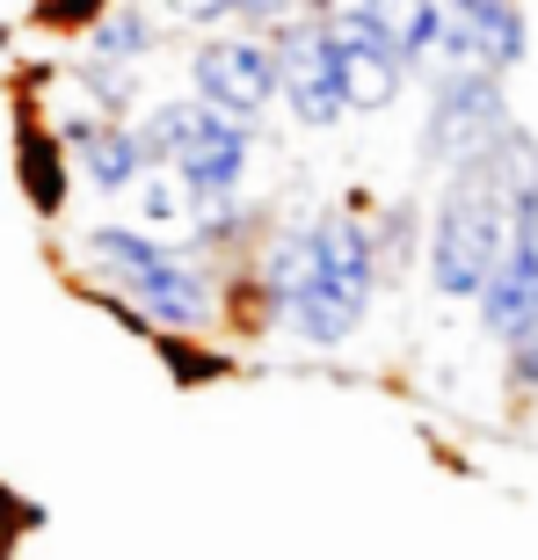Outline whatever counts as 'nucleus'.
Segmentation results:
<instances>
[{
    "instance_id": "obj_2",
    "label": "nucleus",
    "mask_w": 538,
    "mask_h": 560,
    "mask_svg": "<svg viewBox=\"0 0 538 560\" xmlns=\"http://www.w3.org/2000/svg\"><path fill=\"white\" fill-rule=\"evenodd\" d=\"M139 131L153 145V161H167L183 175L197 197H241L255 175V125L226 117V109H211L204 95H167V103H145L139 109Z\"/></svg>"
},
{
    "instance_id": "obj_4",
    "label": "nucleus",
    "mask_w": 538,
    "mask_h": 560,
    "mask_svg": "<svg viewBox=\"0 0 538 560\" xmlns=\"http://www.w3.org/2000/svg\"><path fill=\"white\" fill-rule=\"evenodd\" d=\"M269 44H277V103H284V117L299 131H335L350 117V103H342V66H335L328 15L299 8L291 22L269 30Z\"/></svg>"
},
{
    "instance_id": "obj_17",
    "label": "nucleus",
    "mask_w": 538,
    "mask_h": 560,
    "mask_svg": "<svg viewBox=\"0 0 538 560\" xmlns=\"http://www.w3.org/2000/svg\"><path fill=\"white\" fill-rule=\"evenodd\" d=\"M299 15V8H291V0H233V22H241V30H277V22H291Z\"/></svg>"
},
{
    "instance_id": "obj_13",
    "label": "nucleus",
    "mask_w": 538,
    "mask_h": 560,
    "mask_svg": "<svg viewBox=\"0 0 538 560\" xmlns=\"http://www.w3.org/2000/svg\"><path fill=\"white\" fill-rule=\"evenodd\" d=\"M414 226H422V211L400 197V205H386L372 219V241H378V262H386V277H408L414 270Z\"/></svg>"
},
{
    "instance_id": "obj_6",
    "label": "nucleus",
    "mask_w": 538,
    "mask_h": 560,
    "mask_svg": "<svg viewBox=\"0 0 538 560\" xmlns=\"http://www.w3.org/2000/svg\"><path fill=\"white\" fill-rule=\"evenodd\" d=\"M531 59V22L524 0H444V51L436 66H480V73H517Z\"/></svg>"
},
{
    "instance_id": "obj_19",
    "label": "nucleus",
    "mask_w": 538,
    "mask_h": 560,
    "mask_svg": "<svg viewBox=\"0 0 538 560\" xmlns=\"http://www.w3.org/2000/svg\"><path fill=\"white\" fill-rule=\"evenodd\" d=\"M291 8H313V15H328V8H335V0H291Z\"/></svg>"
},
{
    "instance_id": "obj_18",
    "label": "nucleus",
    "mask_w": 538,
    "mask_h": 560,
    "mask_svg": "<svg viewBox=\"0 0 538 560\" xmlns=\"http://www.w3.org/2000/svg\"><path fill=\"white\" fill-rule=\"evenodd\" d=\"M103 8H109V0H44V22H59V30H87Z\"/></svg>"
},
{
    "instance_id": "obj_9",
    "label": "nucleus",
    "mask_w": 538,
    "mask_h": 560,
    "mask_svg": "<svg viewBox=\"0 0 538 560\" xmlns=\"http://www.w3.org/2000/svg\"><path fill=\"white\" fill-rule=\"evenodd\" d=\"M356 8H364L378 44H386L408 73L436 66V51H444V0H356Z\"/></svg>"
},
{
    "instance_id": "obj_12",
    "label": "nucleus",
    "mask_w": 538,
    "mask_h": 560,
    "mask_svg": "<svg viewBox=\"0 0 538 560\" xmlns=\"http://www.w3.org/2000/svg\"><path fill=\"white\" fill-rule=\"evenodd\" d=\"M197 211H204V197L175 175L167 161H153L139 175V189H131V219L153 233H167V241H189V226H197Z\"/></svg>"
},
{
    "instance_id": "obj_11",
    "label": "nucleus",
    "mask_w": 538,
    "mask_h": 560,
    "mask_svg": "<svg viewBox=\"0 0 538 560\" xmlns=\"http://www.w3.org/2000/svg\"><path fill=\"white\" fill-rule=\"evenodd\" d=\"M81 51L87 59H109V66H145L161 51V15L145 0H109L103 15L81 30Z\"/></svg>"
},
{
    "instance_id": "obj_1",
    "label": "nucleus",
    "mask_w": 538,
    "mask_h": 560,
    "mask_svg": "<svg viewBox=\"0 0 538 560\" xmlns=\"http://www.w3.org/2000/svg\"><path fill=\"white\" fill-rule=\"evenodd\" d=\"M378 284H386V262H378V241H372V205L313 211V255L277 335H291L299 350H342V342L364 335Z\"/></svg>"
},
{
    "instance_id": "obj_14",
    "label": "nucleus",
    "mask_w": 538,
    "mask_h": 560,
    "mask_svg": "<svg viewBox=\"0 0 538 560\" xmlns=\"http://www.w3.org/2000/svg\"><path fill=\"white\" fill-rule=\"evenodd\" d=\"M204 342H211V335H153L161 364H167L175 378H183V386H204V378H226V372H233L226 357H211Z\"/></svg>"
},
{
    "instance_id": "obj_8",
    "label": "nucleus",
    "mask_w": 538,
    "mask_h": 560,
    "mask_svg": "<svg viewBox=\"0 0 538 560\" xmlns=\"http://www.w3.org/2000/svg\"><path fill=\"white\" fill-rule=\"evenodd\" d=\"M66 153H73V175H81L95 197H131L139 175L153 167V145H145L139 117H109V125H95L87 139H73Z\"/></svg>"
},
{
    "instance_id": "obj_16",
    "label": "nucleus",
    "mask_w": 538,
    "mask_h": 560,
    "mask_svg": "<svg viewBox=\"0 0 538 560\" xmlns=\"http://www.w3.org/2000/svg\"><path fill=\"white\" fill-rule=\"evenodd\" d=\"M161 22L211 37V30H233V0H161Z\"/></svg>"
},
{
    "instance_id": "obj_5",
    "label": "nucleus",
    "mask_w": 538,
    "mask_h": 560,
    "mask_svg": "<svg viewBox=\"0 0 538 560\" xmlns=\"http://www.w3.org/2000/svg\"><path fill=\"white\" fill-rule=\"evenodd\" d=\"M189 95H204L211 109H226L241 125H262V109H277V44L262 30H211L189 51Z\"/></svg>"
},
{
    "instance_id": "obj_15",
    "label": "nucleus",
    "mask_w": 538,
    "mask_h": 560,
    "mask_svg": "<svg viewBox=\"0 0 538 560\" xmlns=\"http://www.w3.org/2000/svg\"><path fill=\"white\" fill-rule=\"evenodd\" d=\"M502 386H510L517 400L538 394V328H524L517 342H502Z\"/></svg>"
},
{
    "instance_id": "obj_7",
    "label": "nucleus",
    "mask_w": 538,
    "mask_h": 560,
    "mask_svg": "<svg viewBox=\"0 0 538 560\" xmlns=\"http://www.w3.org/2000/svg\"><path fill=\"white\" fill-rule=\"evenodd\" d=\"M328 37H335V66H342V103H350V117H386V109L408 95V66L378 44V30L364 22L356 0H335L328 8Z\"/></svg>"
},
{
    "instance_id": "obj_3",
    "label": "nucleus",
    "mask_w": 538,
    "mask_h": 560,
    "mask_svg": "<svg viewBox=\"0 0 538 560\" xmlns=\"http://www.w3.org/2000/svg\"><path fill=\"white\" fill-rule=\"evenodd\" d=\"M517 125L510 117V95H502V73H480V66H430V109H422V161L444 175V167L473 161L502 131Z\"/></svg>"
},
{
    "instance_id": "obj_10",
    "label": "nucleus",
    "mask_w": 538,
    "mask_h": 560,
    "mask_svg": "<svg viewBox=\"0 0 538 560\" xmlns=\"http://www.w3.org/2000/svg\"><path fill=\"white\" fill-rule=\"evenodd\" d=\"M15 175H22V189H30L37 219H59V211H66V197H73V153H66V139L44 125V117H22Z\"/></svg>"
}]
</instances>
